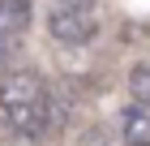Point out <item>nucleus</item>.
Returning a JSON list of instances; mask_svg holds the SVG:
<instances>
[{"mask_svg":"<svg viewBox=\"0 0 150 146\" xmlns=\"http://www.w3.org/2000/svg\"><path fill=\"white\" fill-rule=\"evenodd\" d=\"M52 9H69V13H94V0H52Z\"/></svg>","mask_w":150,"mask_h":146,"instance_id":"obj_6","label":"nucleus"},{"mask_svg":"<svg viewBox=\"0 0 150 146\" xmlns=\"http://www.w3.org/2000/svg\"><path fill=\"white\" fill-rule=\"evenodd\" d=\"M47 30L56 43H69V47H81L99 34V17L94 13H69V9H52L47 13Z\"/></svg>","mask_w":150,"mask_h":146,"instance_id":"obj_2","label":"nucleus"},{"mask_svg":"<svg viewBox=\"0 0 150 146\" xmlns=\"http://www.w3.org/2000/svg\"><path fill=\"white\" fill-rule=\"evenodd\" d=\"M30 30V0H0V43L17 47Z\"/></svg>","mask_w":150,"mask_h":146,"instance_id":"obj_3","label":"nucleus"},{"mask_svg":"<svg viewBox=\"0 0 150 146\" xmlns=\"http://www.w3.org/2000/svg\"><path fill=\"white\" fill-rule=\"evenodd\" d=\"M129 95L137 99V108H150V65H137L129 73Z\"/></svg>","mask_w":150,"mask_h":146,"instance_id":"obj_5","label":"nucleus"},{"mask_svg":"<svg viewBox=\"0 0 150 146\" xmlns=\"http://www.w3.org/2000/svg\"><path fill=\"white\" fill-rule=\"evenodd\" d=\"M0 116L26 142H43L56 133L52 129V86L39 69L30 65L0 69Z\"/></svg>","mask_w":150,"mask_h":146,"instance_id":"obj_1","label":"nucleus"},{"mask_svg":"<svg viewBox=\"0 0 150 146\" xmlns=\"http://www.w3.org/2000/svg\"><path fill=\"white\" fill-rule=\"evenodd\" d=\"M120 137H125V146H150V116L142 108H125L120 112Z\"/></svg>","mask_w":150,"mask_h":146,"instance_id":"obj_4","label":"nucleus"}]
</instances>
